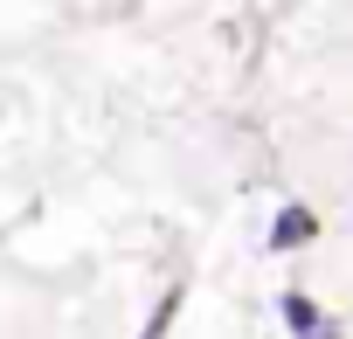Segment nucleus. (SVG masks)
<instances>
[{"instance_id":"obj_1","label":"nucleus","mask_w":353,"mask_h":339,"mask_svg":"<svg viewBox=\"0 0 353 339\" xmlns=\"http://www.w3.org/2000/svg\"><path fill=\"white\" fill-rule=\"evenodd\" d=\"M277 311H284V325H291L298 339H332V325L319 318V305H312L305 291H284V298H277Z\"/></svg>"},{"instance_id":"obj_2","label":"nucleus","mask_w":353,"mask_h":339,"mask_svg":"<svg viewBox=\"0 0 353 339\" xmlns=\"http://www.w3.org/2000/svg\"><path fill=\"white\" fill-rule=\"evenodd\" d=\"M312 236H319V222H312L305 208H284L277 229H270V249H298V243H312Z\"/></svg>"},{"instance_id":"obj_3","label":"nucleus","mask_w":353,"mask_h":339,"mask_svg":"<svg viewBox=\"0 0 353 339\" xmlns=\"http://www.w3.org/2000/svg\"><path fill=\"white\" fill-rule=\"evenodd\" d=\"M173 311H181V291H166V298H159V311L145 318V332H139V339H166V325H173Z\"/></svg>"}]
</instances>
